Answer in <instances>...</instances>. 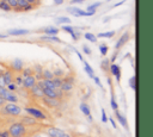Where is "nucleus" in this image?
<instances>
[{
    "instance_id": "21",
    "label": "nucleus",
    "mask_w": 153,
    "mask_h": 137,
    "mask_svg": "<svg viewBox=\"0 0 153 137\" xmlns=\"http://www.w3.org/2000/svg\"><path fill=\"white\" fill-rule=\"evenodd\" d=\"M44 32L47 33V35H57V32H59V29L57 27H54V26H48V27H45L44 29Z\"/></svg>"
},
{
    "instance_id": "9",
    "label": "nucleus",
    "mask_w": 153,
    "mask_h": 137,
    "mask_svg": "<svg viewBox=\"0 0 153 137\" xmlns=\"http://www.w3.org/2000/svg\"><path fill=\"white\" fill-rule=\"evenodd\" d=\"M43 98V101L48 105V106H50V107H56V106H59V104H60V101L56 99V98H49V96H42Z\"/></svg>"
},
{
    "instance_id": "50",
    "label": "nucleus",
    "mask_w": 153,
    "mask_h": 137,
    "mask_svg": "<svg viewBox=\"0 0 153 137\" xmlns=\"http://www.w3.org/2000/svg\"><path fill=\"white\" fill-rule=\"evenodd\" d=\"M122 4H124V0H122V1H120V2H117V4H115L112 7H117V6H120V5H122Z\"/></svg>"
},
{
    "instance_id": "2",
    "label": "nucleus",
    "mask_w": 153,
    "mask_h": 137,
    "mask_svg": "<svg viewBox=\"0 0 153 137\" xmlns=\"http://www.w3.org/2000/svg\"><path fill=\"white\" fill-rule=\"evenodd\" d=\"M67 12L73 14V15H75V17H91V15H93L96 13V12H90V11H82L79 7H68Z\"/></svg>"
},
{
    "instance_id": "14",
    "label": "nucleus",
    "mask_w": 153,
    "mask_h": 137,
    "mask_svg": "<svg viewBox=\"0 0 153 137\" xmlns=\"http://www.w3.org/2000/svg\"><path fill=\"white\" fill-rule=\"evenodd\" d=\"M1 77H2L4 85H8V83H11V82H12V80H13L11 71H5L4 74H1Z\"/></svg>"
},
{
    "instance_id": "23",
    "label": "nucleus",
    "mask_w": 153,
    "mask_h": 137,
    "mask_svg": "<svg viewBox=\"0 0 153 137\" xmlns=\"http://www.w3.org/2000/svg\"><path fill=\"white\" fill-rule=\"evenodd\" d=\"M0 10H2V11H5V12H10L12 8H11V6L7 4V1L0 0Z\"/></svg>"
},
{
    "instance_id": "48",
    "label": "nucleus",
    "mask_w": 153,
    "mask_h": 137,
    "mask_svg": "<svg viewBox=\"0 0 153 137\" xmlns=\"http://www.w3.org/2000/svg\"><path fill=\"white\" fill-rule=\"evenodd\" d=\"M116 57H117V52H115L114 55H112V57H111V60H110V62H115V60H116Z\"/></svg>"
},
{
    "instance_id": "4",
    "label": "nucleus",
    "mask_w": 153,
    "mask_h": 137,
    "mask_svg": "<svg viewBox=\"0 0 153 137\" xmlns=\"http://www.w3.org/2000/svg\"><path fill=\"white\" fill-rule=\"evenodd\" d=\"M25 112H27L30 116H32L33 118H38V119H45V116L42 111L33 108V107H25Z\"/></svg>"
},
{
    "instance_id": "39",
    "label": "nucleus",
    "mask_w": 153,
    "mask_h": 137,
    "mask_svg": "<svg viewBox=\"0 0 153 137\" xmlns=\"http://www.w3.org/2000/svg\"><path fill=\"white\" fill-rule=\"evenodd\" d=\"M7 1V4L11 6V8H14L16 6H17V0H6Z\"/></svg>"
},
{
    "instance_id": "40",
    "label": "nucleus",
    "mask_w": 153,
    "mask_h": 137,
    "mask_svg": "<svg viewBox=\"0 0 153 137\" xmlns=\"http://www.w3.org/2000/svg\"><path fill=\"white\" fill-rule=\"evenodd\" d=\"M82 51H84L86 55H91V49H90L87 45H82Z\"/></svg>"
},
{
    "instance_id": "17",
    "label": "nucleus",
    "mask_w": 153,
    "mask_h": 137,
    "mask_svg": "<svg viewBox=\"0 0 153 137\" xmlns=\"http://www.w3.org/2000/svg\"><path fill=\"white\" fill-rule=\"evenodd\" d=\"M41 39H43V41H49V42H55V43H60L61 41H60V38L59 37H56L55 35L53 36V35H47V36H42L41 37Z\"/></svg>"
},
{
    "instance_id": "49",
    "label": "nucleus",
    "mask_w": 153,
    "mask_h": 137,
    "mask_svg": "<svg viewBox=\"0 0 153 137\" xmlns=\"http://www.w3.org/2000/svg\"><path fill=\"white\" fill-rule=\"evenodd\" d=\"M54 4L55 5H62L63 4V0H54Z\"/></svg>"
},
{
    "instance_id": "26",
    "label": "nucleus",
    "mask_w": 153,
    "mask_h": 137,
    "mask_svg": "<svg viewBox=\"0 0 153 137\" xmlns=\"http://www.w3.org/2000/svg\"><path fill=\"white\" fill-rule=\"evenodd\" d=\"M42 76H43V79H48V80H51V79L54 77V74H53L50 70H48V69H44V70H42Z\"/></svg>"
},
{
    "instance_id": "8",
    "label": "nucleus",
    "mask_w": 153,
    "mask_h": 137,
    "mask_svg": "<svg viewBox=\"0 0 153 137\" xmlns=\"http://www.w3.org/2000/svg\"><path fill=\"white\" fill-rule=\"evenodd\" d=\"M109 69H110L111 74L116 77V80H117V81H120V79H121V69H120V67H118L117 64L112 63V64H110Z\"/></svg>"
},
{
    "instance_id": "28",
    "label": "nucleus",
    "mask_w": 153,
    "mask_h": 137,
    "mask_svg": "<svg viewBox=\"0 0 153 137\" xmlns=\"http://www.w3.org/2000/svg\"><path fill=\"white\" fill-rule=\"evenodd\" d=\"M56 23L57 24H68V23H71V19L68 17H57Z\"/></svg>"
},
{
    "instance_id": "24",
    "label": "nucleus",
    "mask_w": 153,
    "mask_h": 137,
    "mask_svg": "<svg viewBox=\"0 0 153 137\" xmlns=\"http://www.w3.org/2000/svg\"><path fill=\"white\" fill-rule=\"evenodd\" d=\"M112 36H115V31L100 32V33H98V36H97V37H99V38H111Z\"/></svg>"
},
{
    "instance_id": "34",
    "label": "nucleus",
    "mask_w": 153,
    "mask_h": 137,
    "mask_svg": "<svg viewBox=\"0 0 153 137\" xmlns=\"http://www.w3.org/2000/svg\"><path fill=\"white\" fill-rule=\"evenodd\" d=\"M23 70V76L25 77V76H29V75H31L32 74V70L30 69V68H26V69H22Z\"/></svg>"
},
{
    "instance_id": "46",
    "label": "nucleus",
    "mask_w": 153,
    "mask_h": 137,
    "mask_svg": "<svg viewBox=\"0 0 153 137\" xmlns=\"http://www.w3.org/2000/svg\"><path fill=\"white\" fill-rule=\"evenodd\" d=\"M16 83H17V85H22V83H23V79L19 77V76H17V77H16Z\"/></svg>"
},
{
    "instance_id": "12",
    "label": "nucleus",
    "mask_w": 153,
    "mask_h": 137,
    "mask_svg": "<svg viewBox=\"0 0 153 137\" xmlns=\"http://www.w3.org/2000/svg\"><path fill=\"white\" fill-rule=\"evenodd\" d=\"M62 30L66 31V32H68V33L72 36V38H73L74 41H76V39L79 38V33H75V31H74V29H73L72 26H69V25H63V26H62Z\"/></svg>"
},
{
    "instance_id": "41",
    "label": "nucleus",
    "mask_w": 153,
    "mask_h": 137,
    "mask_svg": "<svg viewBox=\"0 0 153 137\" xmlns=\"http://www.w3.org/2000/svg\"><path fill=\"white\" fill-rule=\"evenodd\" d=\"M53 74H54V76H57V77H60L61 75H63V71H62L61 69H56V70H55Z\"/></svg>"
},
{
    "instance_id": "44",
    "label": "nucleus",
    "mask_w": 153,
    "mask_h": 137,
    "mask_svg": "<svg viewBox=\"0 0 153 137\" xmlns=\"http://www.w3.org/2000/svg\"><path fill=\"white\" fill-rule=\"evenodd\" d=\"M0 137H10V132H8V130L1 131V132H0Z\"/></svg>"
},
{
    "instance_id": "45",
    "label": "nucleus",
    "mask_w": 153,
    "mask_h": 137,
    "mask_svg": "<svg viewBox=\"0 0 153 137\" xmlns=\"http://www.w3.org/2000/svg\"><path fill=\"white\" fill-rule=\"evenodd\" d=\"M26 2L31 5H39V0H26Z\"/></svg>"
},
{
    "instance_id": "31",
    "label": "nucleus",
    "mask_w": 153,
    "mask_h": 137,
    "mask_svg": "<svg viewBox=\"0 0 153 137\" xmlns=\"http://www.w3.org/2000/svg\"><path fill=\"white\" fill-rule=\"evenodd\" d=\"M99 51H100L102 55L105 56V55L108 54V45H106V44H100V45H99Z\"/></svg>"
},
{
    "instance_id": "19",
    "label": "nucleus",
    "mask_w": 153,
    "mask_h": 137,
    "mask_svg": "<svg viewBox=\"0 0 153 137\" xmlns=\"http://www.w3.org/2000/svg\"><path fill=\"white\" fill-rule=\"evenodd\" d=\"M115 113H116V117H117V119H118V122L121 123V125L122 126H124V127H127V119L117 111V110H115Z\"/></svg>"
},
{
    "instance_id": "29",
    "label": "nucleus",
    "mask_w": 153,
    "mask_h": 137,
    "mask_svg": "<svg viewBox=\"0 0 153 137\" xmlns=\"http://www.w3.org/2000/svg\"><path fill=\"white\" fill-rule=\"evenodd\" d=\"M102 4L100 2H94V4H92V5H90L87 8H86V11H90V12H96V10Z\"/></svg>"
},
{
    "instance_id": "22",
    "label": "nucleus",
    "mask_w": 153,
    "mask_h": 137,
    "mask_svg": "<svg viewBox=\"0 0 153 137\" xmlns=\"http://www.w3.org/2000/svg\"><path fill=\"white\" fill-rule=\"evenodd\" d=\"M84 68H85V71L87 73V75L90 77H93L94 76V73H93V69L91 68V66L87 63V62H84Z\"/></svg>"
},
{
    "instance_id": "47",
    "label": "nucleus",
    "mask_w": 153,
    "mask_h": 137,
    "mask_svg": "<svg viewBox=\"0 0 153 137\" xmlns=\"http://www.w3.org/2000/svg\"><path fill=\"white\" fill-rule=\"evenodd\" d=\"M85 0H71V4H82Z\"/></svg>"
},
{
    "instance_id": "16",
    "label": "nucleus",
    "mask_w": 153,
    "mask_h": 137,
    "mask_svg": "<svg viewBox=\"0 0 153 137\" xmlns=\"http://www.w3.org/2000/svg\"><path fill=\"white\" fill-rule=\"evenodd\" d=\"M72 88H73V83L67 82V81H62V83L60 86V89L62 92H69V91H72Z\"/></svg>"
},
{
    "instance_id": "30",
    "label": "nucleus",
    "mask_w": 153,
    "mask_h": 137,
    "mask_svg": "<svg viewBox=\"0 0 153 137\" xmlns=\"http://www.w3.org/2000/svg\"><path fill=\"white\" fill-rule=\"evenodd\" d=\"M51 81H53V83H54L55 88H60V86H61V83H62V80H61L60 77L55 76V77H53V79H51Z\"/></svg>"
},
{
    "instance_id": "57",
    "label": "nucleus",
    "mask_w": 153,
    "mask_h": 137,
    "mask_svg": "<svg viewBox=\"0 0 153 137\" xmlns=\"http://www.w3.org/2000/svg\"><path fill=\"white\" fill-rule=\"evenodd\" d=\"M109 1H111V0H109Z\"/></svg>"
},
{
    "instance_id": "1",
    "label": "nucleus",
    "mask_w": 153,
    "mask_h": 137,
    "mask_svg": "<svg viewBox=\"0 0 153 137\" xmlns=\"http://www.w3.org/2000/svg\"><path fill=\"white\" fill-rule=\"evenodd\" d=\"M8 132L12 137H22L25 133V126L22 123H14L11 125Z\"/></svg>"
},
{
    "instance_id": "10",
    "label": "nucleus",
    "mask_w": 153,
    "mask_h": 137,
    "mask_svg": "<svg viewBox=\"0 0 153 137\" xmlns=\"http://www.w3.org/2000/svg\"><path fill=\"white\" fill-rule=\"evenodd\" d=\"M47 133L50 137H61L63 131L60 129H56V127H49V129H47Z\"/></svg>"
},
{
    "instance_id": "35",
    "label": "nucleus",
    "mask_w": 153,
    "mask_h": 137,
    "mask_svg": "<svg viewBox=\"0 0 153 137\" xmlns=\"http://www.w3.org/2000/svg\"><path fill=\"white\" fill-rule=\"evenodd\" d=\"M6 86H7V89L11 91V92H13V91L17 89V86H16V83H13V82H11V83H8V85H6Z\"/></svg>"
},
{
    "instance_id": "53",
    "label": "nucleus",
    "mask_w": 153,
    "mask_h": 137,
    "mask_svg": "<svg viewBox=\"0 0 153 137\" xmlns=\"http://www.w3.org/2000/svg\"><path fill=\"white\" fill-rule=\"evenodd\" d=\"M61 137H69V135H68V133H66V132H63Z\"/></svg>"
},
{
    "instance_id": "7",
    "label": "nucleus",
    "mask_w": 153,
    "mask_h": 137,
    "mask_svg": "<svg viewBox=\"0 0 153 137\" xmlns=\"http://www.w3.org/2000/svg\"><path fill=\"white\" fill-rule=\"evenodd\" d=\"M35 83H36V77L32 76V75H29V76H25V77H24L22 85H23L25 88H31Z\"/></svg>"
},
{
    "instance_id": "36",
    "label": "nucleus",
    "mask_w": 153,
    "mask_h": 137,
    "mask_svg": "<svg viewBox=\"0 0 153 137\" xmlns=\"http://www.w3.org/2000/svg\"><path fill=\"white\" fill-rule=\"evenodd\" d=\"M25 5H27V2H26V0H17V6L18 7H20V8H23Z\"/></svg>"
},
{
    "instance_id": "55",
    "label": "nucleus",
    "mask_w": 153,
    "mask_h": 137,
    "mask_svg": "<svg viewBox=\"0 0 153 137\" xmlns=\"http://www.w3.org/2000/svg\"><path fill=\"white\" fill-rule=\"evenodd\" d=\"M7 36L6 35H2V33H0V38H6Z\"/></svg>"
},
{
    "instance_id": "20",
    "label": "nucleus",
    "mask_w": 153,
    "mask_h": 137,
    "mask_svg": "<svg viewBox=\"0 0 153 137\" xmlns=\"http://www.w3.org/2000/svg\"><path fill=\"white\" fill-rule=\"evenodd\" d=\"M12 67H13V69L14 70H17V71H19V70H22L23 69V62L20 61V60H14L13 61V63H12Z\"/></svg>"
},
{
    "instance_id": "33",
    "label": "nucleus",
    "mask_w": 153,
    "mask_h": 137,
    "mask_svg": "<svg viewBox=\"0 0 153 137\" xmlns=\"http://www.w3.org/2000/svg\"><path fill=\"white\" fill-rule=\"evenodd\" d=\"M109 62H110V61H109V60H106V58L102 62V69H104L105 71L109 69Z\"/></svg>"
},
{
    "instance_id": "37",
    "label": "nucleus",
    "mask_w": 153,
    "mask_h": 137,
    "mask_svg": "<svg viewBox=\"0 0 153 137\" xmlns=\"http://www.w3.org/2000/svg\"><path fill=\"white\" fill-rule=\"evenodd\" d=\"M33 8V6L31 5V4H27V5H25L23 8H22V11H25V12H27V11H31Z\"/></svg>"
},
{
    "instance_id": "5",
    "label": "nucleus",
    "mask_w": 153,
    "mask_h": 137,
    "mask_svg": "<svg viewBox=\"0 0 153 137\" xmlns=\"http://www.w3.org/2000/svg\"><path fill=\"white\" fill-rule=\"evenodd\" d=\"M4 100H6V101H8V102H17L18 101V98H17V95H14V93H12L11 91H8V89H6L1 95H0Z\"/></svg>"
},
{
    "instance_id": "43",
    "label": "nucleus",
    "mask_w": 153,
    "mask_h": 137,
    "mask_svg": "<svg viewBox=\"0 0 153 137\" xmlns=\"http://www.w3.org/2000/svg\"><path fill=\"white\" fill-rule=\"evenodd\" d=\"M111 107H112L114 110H117V107H118V106H117V102H116L115 99H114V96L111 98Z\"/></svg>"
},
{
    "instance_id": "27",
    "label": "nucleus",
    "mask_w": 153,
    "mask_h": 137,
    "mask_svg": "<svg viewBox=\"0 0 153 137\" xmlns=\"http://www.w3.org/2000/svg\"><path fill=\"white\" fill-rule=\"evenodd\" d=\"M84 37H85L87 41L92 42V43H96V42H97V37H96L93 33H91V32H86V33L84 35Z\"/></svg>"
},
{
    "instance_id": "54",
    "label": "nucleus",
    "mask_w": 153,
    "mask_h": 137,
    "mask_svg": "<svg viewBox=\"0 0 153 137\" xmlns=\"http://www.w3.org/2000/svg\"><path fill=\"white\" fill-rule=\"evenodd\" d=\"M4 101H5V100H4V99H2V98H1V96H0V106H1V105H2V104H4Z\"/></svg>"
},
{
    "instance_id": "25",
    "label": "nucleus",
    "mask_w": 153,
    "mask_h": 137,
    "mask_svg": "<svg viewBox=\"0 0 153 137\" xmlns=\"http://www.w3.org/2000/svg\"><path fill=\"white\" fill-rule=\"evenodd\" d=\"M80 110H81V112H82L84 114H86V116H90V114H91V110H90L88 105L85 104V102H82V104L80 105Z\"/></svg>"
},
{
    "instance_id": "6",
    "label": "nucleus",
    "mask_w": 153,
    "mask_h": 137,
    "mask_svg": "<svg viewBox=\"0 0 153 137\" xmlns=\"http://www.w3.org/2000/svg\"><path fill=\"white\" fill-rule=\"evenodd\" d=\"M128 39H129V33L128 32H126V33H123L122 36H121V38L116 42V44H115V49H121L127 42H128Z\"/></svg>"
},
{
    "instance_id": "51",
    "label": "nucleus",
    "mask_w": 153,
    "mask_h": 137,
    "mask_svg": "<svg viewBox=\"0 0 153 137\" xmlns=\"http://www.w3.org/2000/svg\"><path fill=\"white\" fill-rule=\"evenodd\" d=\"M110 122H111V124H112V126L116 129V123H115V120L112 119V118H110Z\"/></svg>"
},
{
    "instance_id": "56",
    "label": "nucleus",
    "mask_w": 153,
    "mask_h": 137,
    "mask_svg": "<svg viewBox=\"0 0 153 137\" xmlns=\"http://www.w3.org/2000/svg\"><path fill=\"white\" fill-rule=\"evenodd\" d=\"M87 118H88V120H90V122H92V117H91V114H90V116H87Z\"/></svg>"
},
{
    "instance_id": "42",
    "label": "nucleus",
    "mask_w": 153,
    "mask_h": 137,
    "mask_svg": "<svg viewBox=\"0 0 153 137\" xmlns=\"http://www.w3.org/2000/svg\"><path fill=\"white\" fill-rule=\"evenodd\" d=\"M92 79L94 80V82H96V85H97V86H99V87H103V86H102V83H100V80H99V77H98V76H93Z\"/></svg>"
},
{
    "instance_id": "32",
    "label": "nucleus",
    "mask_w": 153,
    "mask_h": 137,
    "mask_svg": "<svg viewBox=\"0 0 153 137\" xmlns=\"http://www.w3.org/2000/svg\"><path fill=\"white\" fill-rule=\"evenodd\" d=\"M135 82H136V79H135V76H133V77H130V80H129V85H130V87H131V89H136V85H135Z\"/></svg>"
},
{
    "instance_id": "3",
    "label": "nucleus",
    "mask_w": 153,
    "mask_h": 137,
    "mask_svg": "<svg viewBox=\"0 0 153 137\" xmlns=\"http://www.w3.org/2000/svg\"><path fill=\"white\" fill-rule=\"evenodd\" d=\"M4 112L5 113H8V114H12V116H19L20 112H22V108L19 106H17L16 104L13 102H8L5 107H4Z\"/></svg>"
},
{
    "instance_id": "38",
    "label": "nucleus",
    "mask_w": 153,
    "mask_h": 137,
    "mask_svg": "<svg viewBox=\"0 0 153 137\" xmlns=\"http://www.w3.org/2000/svg\"><path fill=\"white\" fill-rule=\"evenodd\" d=\"M102 122H104V123L108 122V117H106V113H105L104 108H102Z\"/></svg>"
},
{
    "instance_id": "15",
    "label": "nucleus",
    "mask_w": 153,
    "mask_h": 137,
    "mask_svg": "<svg viewBox=\"0 0 153 137\" xmlns=\"http://www.w3.org/2000/svg\"><path fill=\"white\" fill-rule=\"evenodd\" d=\"M42 91H43L44 96L56 98V92H55V89H51V88H48V87H43V88H42Z\"/></svg>"
},
{
    "instance_id": "13",
    "label": "nucleus",
    "mask_w": 153,
    "mask_h": 137,
    "mask_svg": "<svg viewBox=\"0 0 153 137\" xmlns=\"http://www.w3.org/2000/svg\"><path fill=\"white\" fill-rule=\"evenodd\" d=\"M30 89H31L32 94H33V95H36V96H38V98H42V96L44 95V94H43L42 88H41V87L37 85V83H35V85H33V86H32Z\"/></svg>"
},
{
    "instance_id": "18",
    "label": "nucleus",
    "mask_w": 153,
    "mask_h": 137,
    "mask_svg": "<svg viewBox=\"0 0 153 137\" xmlns=\"http://www.w3.org/2000/svg\"><path fill=\"white\" fill-rule=\"evenodd\" d=\"M22 124L35 125V124H36V118H33V117H24V118L22 119Z\"/></svg>"
},
{
    "instance_id": "52",
    "label": "nucleus",
    "mask_w": 153,
    "mask_h": 137,
    "mask_svg": "<svg viewBox=\"0 0 153 137\" xmlns=\"http://www.w3.org/2000/svg\"><path fill=\"white\" fill-rule=\"evenodd\" d=\"M0 86H5V85H4V81H2V77H1V75H0Z\"/></svg>"
},
{
    "instance_id": "11",
    "label": "nucleus",
    "mask_w": 153,
    "mask_h": 137,
    "mask_svg": "<svg viewBox=\"0 0 153 137\" xmlns=\"http://www.w3.org/2000/svg\"><path fill=\"white\" fill-rule=\"evenodd\" d=\"M27 33H29V30H26V29H12L8 31L10 36H23V35H27Z\"/></svg>"
}]
</instances>
